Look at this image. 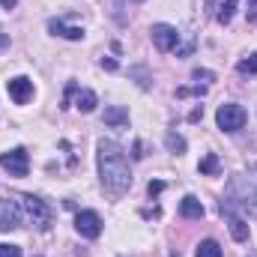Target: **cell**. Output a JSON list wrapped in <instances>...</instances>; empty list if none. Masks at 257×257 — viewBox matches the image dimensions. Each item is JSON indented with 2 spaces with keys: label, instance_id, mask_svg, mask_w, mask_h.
Wrapping results in <instances>:
<instances>
[{
  "label": "cell",
  "instance_id": "6da1fadb",
  "mask_svg": "<svg viewBox=\"0 0 257 257\" xmlns=\"http://www.w3.org/2000/svg\"><path fill=\"white\" fill-rule=\"evenodd\" d=\"M99 177H102V186L117 197L132 189V171H128L126 153L114 141H99Z\"/></svg>",
  "mask_w": 257,
  "mask_h": 257
},
{
  "label": "cell",
  "instance_id": "7a4b0ae2",
  "mask_svg": "<svg viewBox=\"0 0 257 257\" xmlns=\"http://www.w3.org/2000/svg\"><path fill=\"white\" fill-rule=\"evenodd\" d=\"M224 206H230V209H242V212H248V215H254L257 218V186H251L248 180H242V177H233L230 183H227V200H221Z\"/></svg>",
  "mask_w": 257,
  "mask_h": 257
},
{
  "label": "cell",
  "instance_id": "3957f363",
  "mask_svg": "<svg viewBox=\"0 0 257 257\" xmlns=\"http://www.w3.org/2000/svg\"><path fill=\"white\" fill-rule=\"evenodd\" d=\"M215 123H218L221 132H239V128L248 123V114H245L242 105L227 102V105H221V108L215 111Z\"/></svg>",
  "mask_w": 257,
  "mask_h": 257
},
{
  "label": "cell",
  "instance_id": "277c9868",
  "mask_svg": "<svg viewBox=\"0 0 257 257\" xmlns=\"http://www.w3.org/2000/svg\"><path fill=\"white\" fill-rule=\"evenodd\" d=\"M24 200V209H27V215H30V221L39 227V230H48L51 227V218H54V212H51V206L42 200V197H36V194H24L21 197Z\"/></svg>",
  "mask_w": 257,
  "mask_h": 257
},
{
  "label": "cell",
  "instance_id": "5b68a950",
  "mask_svg": "<svg viewBox=\"0 0 257 257\" xmlns=\"http://www.w3.org/2000/svg\"><path fill=\"white\" fill-rule=\"evenodd\" d=\"M0 165H3V171H9V177H27V171H30V159H27V150L24 147H15V150H9V153H3L0 156Z\"/></svg>",
  "mask_w": 257,
  "mask_h": 257
},
{
  "label": "cell",
  "instance_id": "8992f818",
  "mask_svg": "<svg viewBox=\"0 0 257 257\" xmlns=\"http://www.w3.org/2000/svg\"><path fill=\"white\" fill-rule=\"evenodd\" d=\"M150 33H153V45L159 51H177V45H180L177 27H171V24H153Z\"/></svg>",
  "mask_w": 257,
  "mask_h": 257
},
{
  "label": "cell",
  "instance_id": "52a82bcc",
  "mask_svg": "<svg viewBox=\"0 0 257 257\" xmlns=\"http://www.w3.org/2000/svg\"><path fill=\"white\" fill-rule=\"evenodd\" d=\"M75 230H78L81 236H87V239H96V236L102 233V218H99L93 209H81V212L75 215Z\"/></svg>",
  "mask_w": 257,
  "mask_h": 257
},
{
  "label": "cell",
  "instance_id": "ba28073f",
  "mask_svg": "<svg viewBox=\"0 0 257 257\" xmlns=\"http://www.w3.org/2000/svg\"><path fill=\"white\" fill-rule=\"evenodd\" d=\"M21 224V203L0 197V230H15Z\"/></svg>",
  "mask_w": 257,
  "mask_h": 257
},
{
  "label": "cell",
  "instance_id": "9c48e42d",
  "mask_svg": "<svg viewBox=\"0 0 257 257\" xmlns=\"http://www.w3.org/2000/svg\"><path fill=\"white\" fill-rule=\"evenodd\" d=\"M6 90H9V96H12V102H15V105H27V102L33 99V81H30V78H24V75H18V78L6 81Z\"/></svg>",
  "mask_w": 257,
  "mask_h": 257
},
{
  "label": "cell",
  "instance_id": "30bf717a",
  "mask_svg": "<svg viewBox=\"0 0 257 257\" xmlns=\"http://www.w3.org/2000/svg\"><path fill=\"white\" fill-rule=\"evenodd\" d=\"M221 215L227 218V227H230V236L236 239V242H245L248 239V224L239 218V215H233V209H227V206H221Z\"/></svg>",
  "mask_w": 257,
  "mask_h": 257
},
{
  "label": "cell",
  "instance_id": "8fae6325",
  "mask_svg": "<svg viewBox=\"0 0 257 257\" xmlns=\"http://www.w3.org/2000/svg\"><path fill=\"white\" fill-rule=\"evenodd\" d=\"M48 30H51L54 36H63V39H72V42L84 39V30H81V27H69V24H63V21H57V18H51V21H48Z\"/></svg>",
  "mask_w": 257,
  "mask_h": 257
},
{
  "label": "cell",
  "instance_id": "7c38bea8",
  "mask_svg": "<svg viewBox=\"0 0 257 257\" xmlns=\"http://www.w3.org/2000/svg\"><path fill=\"white\" fill-rule=\"evenodd\" d=\"M180 215L183 218H203V203L194 197V194H186L180 200Z\"/></svg>",
  "mask_w": 257,
  "mask_h": 257
},
{
  "label": "cell",
  "instance_id": "4fadbf2b",
  "mask_svg": "<svg viewBox=\"0 0 257 257\" xmlns=\"http://www.w3.org/2000/svg\"><path fill=\"white\" fill-rule=\"evenodd\" d=\"M105 123L114 128H126L128 126V111L123 105H111V108H105Z\"/></svg>",
  "mask_w": 257,
  "mask_h": 257
},
{
  "label": "cell",
  "instance_id": "5bb4252c",
  "mask_svg": "<svg viewBox=\"0 0 257 257\" xmlns=\"http://www.w3.org/2000/svg\"><path fill=\"white\" fill-rule=\"evenodd\" d=\"M96 105H99V99H96L93 90H78V96H75V108H78L81 114H93Z\"/></svg>",
  "mask_w": 257,
  "mask_h": 257
},
{
  "label": "cell",
  "instance_id": "9a60e30c",
  "mask_svg": "<svg viewBox=\"0 0 257 257\" xmlns=\"http://www.w3.org/2000/svg\"><path fill=\"white\" fill-rule=\"evenodd\" d=\"M224 251H221V245L215 242V239H203L200 245H197V251H194V257H221Z\"/></svg>",
  "mask_w": 257,
  "mask_h": 257
},
{
  "label": "cell",
  "instance_id": "2e32d148",
  "mask_svg": "<svg viewBox=\"0 0 257 257\" xmlns=\"http://www.w3.org/2000/svg\"><path fill=\"white\" fill-rule=\"evenodd\" d=\"M200 174H203V177H215V174H218V156H215V153H206V156L200 159Z\"/></svg>",
  "mask_w": 257,
  "mask_h": 257
},
{
  "label": "cell",
  "instance_id": "e0dca14e",
  "mask_svg": "<svg viewBox=\"0 0 257 257\" xmlns=\"http://www.w3.org/2000/svg\"><path fill=\"white\" fill-rule=\"evenodd\" d=\"M233 12H236V0H224L221 3V9H218V24H230V18H233Z\"/></svg>",
  "mask_w": 257,
  "mask_h": 257
},
{
  "label": "cell",
  "instance_id": "ac0fdd59",
  "mask_svg": "<svg viewBox=\"0 0 257 257\" xmlns=\"http://www.w3.org/2000/svg\"><path fill=\"white\" fill-rule=\"evenodd\" d=\"M236 72H239V75H257V51L251 57L239 60V63H236Z\"/></svg>",
  "mask_w": 257,
  "mask_h": 257
},
{
  "label": "cell",
  "instance_id": "d6986e66",
  "mask_svg": "<svg viewBox=\"0 0 257 257\" xmlns=\"http://www.w3.org/2000/svg\"><path fill=\"white\" fill-rule=\"evenodd\" d=\"M165 144H168V150H171V153H177V156H180V153H186V141H183L177 132H171V135L165 138Z\"/></svg>",
  "mask_w": 257,
  "mask_h": 257
},
{
  "label": "cell",
  "instance_id": "ffe728a7",
  "mask_svg": "<svg viewBox=\"0 0 257 257\" xmlns=\"http://www.w3.org/2000/svg\"><path fill=\"white\" fill-rule=\"evenodd\" d=\"M0 257H21V248H18V245H6V242H0Z\"/></svg>",
  "mask_w": 257,
  "mask_h": 257
},
{
  "label": "cell",
  "instance_id": "44dd1931",
  "mask_svg": "<svg viewBox=\"0 0 257 257\" xmlns=\"http://www.w3.org/2000/svg\"><path fill=\"white\" fill-rule=\"evenodd\" d=\"M177 96H203V87H180Z\"/></svg>",
  "mask_w": 257,
  "mask_h": 257
},
{
  "label": "cell",
  "instance_id": "7402d4cb",
  "mask_svg": "<svg viewBox=\"0 0 257 257\" xmlns=\"http://www.w3.org/2000/svg\"><path fill=\"white\" fill-rule=\"evenodd\" d=\"M75 93H78V84H75V81H69V84H66V96H63V108H69V99H72Z\"/></svg>",
  "mask_w": 257,
  "mask_h": 257
},
{
  "label": "cell",
  "instance_id": "603a6c76",
  "mask_svg": "<svg viewBox=\"0 0 257 257\" xmlns=\"http://www.w3.org/2000/svg\"><path fill=\"white\" fill-rule=\"evenodd\" d=\"M162 189H165V183H162V180H153V183L147 186V192L153 194V197H156V194H162Z\"/></svg>",
  "mask_w": 257,
  "mask_h": 257
},
{
  "label": "cell",
  "instance_id": "cb8c5ba5",
  "mask_svg": "<svg viewBox=\"0 0 257 257\" xmlns=\"http://www.w3.org/2000/svg\"><path fill=\"white\" fill-rule=\"evenodd\" d=\"M200 117H203V108H194L192 114H189V120H192V123H197Z\"/></svg>",
  "mask_w": 257,
  "mask_h": 257
},
{
  "label": "cell",
  "instance_id": "d4e9b609",
  "mask_svg": "<svg viewBox=\"0 0 257 257\" xmlns=\"http://www.w3.org/2000/svg\"><path fill=\"white\" fill-rule=\"evenodd\" d=\"M194 78H197V81H200V78H203V81H212V72H200V69H197Z\"/></svg>",
  "mask_w": 257,
  "mask_h": 257
},
{
  "label": "cell",
  "instance_id": "484cf974",
  "mask_svg": "<svg viewBox=\"0 0 257 257\" xmlns=\"http://www.w3.org/2000/svg\"><path fill=\"white\" fill-rule=\"evenodd\" d=\"M102 66H105L108 72H114V69H117V60H111V57H108V60H102Z\"/></svg>",
  "mask_w": 257,
  "mask_h": 257
},
{
  "label": "cell",
  "instance_id": "4316f807",
  "mask_svg": "<svg viewBox=\"0 0 257 257\" xmlns=\"http://www.w3.org/2000/svg\"><path fill=\"white\" fill-rule=\"evenodd\" d=\"M132 156H135V159H144V147H141V141L135 144V153H132Z\"/></svg>",
  "mask_w": 257,
  "mask_h": 257
},
{
  "label": "cell",
  "instance_id": "83f0119b",
  "mask_svg": "<svg viewBox=\"0 0 257 257\" xmlns=\"http://www.w3.org/2000/svg\"><path fill=\"white\" fill-rule=\"evenodd\" d=\"M15 3H18V0H0V6H6V9H12Z\"/></svg>",
  "mask_w": 257,
  "mask_h": 257
},
{
  "label": "cell",
  "instance_id": "f1b7e54d",
  "mask_svg": "<svg viewBox=\"0 0 257 257\" xmlns=\"http://www.w3.org/2000/svg\"><path fill=\"white\" fill-rule=\"evenodd\" d=\"M128 3H141V0H128Z\"/></svg>",
  "mask_w": 257,
  "mask_h": 257
},
{
  "label": "cell",
  "instance_id": "f546056e",
  "mask_svg": "<svg viewBox=\"0 0 257 257\" xmlns=\"http://www.w3.org/2000/svg\"><path fill=\"white\" fill-rule=\"evenodd\" d=\"M254 6H257V0H254Z\"/></svg>",
  "mask_w": 257,
  "mask_h": 257
}]
</instances>
